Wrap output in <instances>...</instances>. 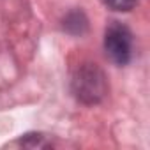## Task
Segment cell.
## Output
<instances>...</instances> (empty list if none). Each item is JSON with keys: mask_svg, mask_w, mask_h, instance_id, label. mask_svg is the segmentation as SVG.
Segmentation results:
<instances>
[{"mask_svg": "<svg viewBox=\"0 0 150 150\" xmlns=\"http://www.w3.org/2000/svg\"><path fill=\"white\" fill-rule=\"evenodd\" d=\"M72 88L78 99L94 104L106 96V78L101 69L92 64L83 65L72 78Z\"/></svg>", "mask_w": 150, "mask_h": 150, "instance_id": "6da1fadb", "label": "cell"}, {"mask_svg": "<svg viewBox=\"0 0 150 150\" xmlns=\"http://www.w3.org/2000/svg\"><path fill=\"white\" fill-rule=\"evenodd\" d=\"M104 50L111 62L125 65L131 60L132 53V35L129 28L118 21H113L104 34Z\"/></svg>", "mask_w": 150, "mask_h": 150, "instance_id": "7a4b0ae2", "label": "cell"}, {"mask_svg": "<svg viewBox=\"0 0 150 150\" xmlns=\"http://www.w3.org/2000/svg\"><path fill=\"white\" fill-rule=\"evenodd\" d=\"M103 2L111 9V11H131L136 4H138V0H103Z\"/></svg>", "mask_w": 150, "mask_h": 150, "instance_id": "3957f363", "label": "cell"}]
</instances>
